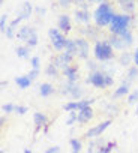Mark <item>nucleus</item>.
Masks as SVG:
<instances>
[{"instance_id":"obj_31","label":"nucleus","mask_w":138,"mask_h":153,"mask_svg":"<svg viewBox=\"0 0 138 153\" xmlns=\"http://www.w3.org/2000/svg\"><path fill=\"white\" fill-rule=\"evenodd\" d=\"M26 45H27L29 48H33V47L38 45V33H36V32H35V33L26 41Z\"/></svg>"},{"instance_id":"obj_35","label":"nucleus","mask_w":138,"mask_h":153,"mask_svg":"<svg viewBox=\"0 0 138 153\" xmlns=\"http://www.w3.org/2000/svg\"><path fill=\"white\" fill-rule=\"evenodd\" d=\"M39 63H41V60H39V57H38V56L30 57V65H32V69H39Z\"/></svg>"},{"instance_id":"obj_5","label":"nucleus","mask_w":138,"mask_h":153,"mask_svg":"<svg viewBox=\"0 0 138 153\" xmlns=\"http://www.w3.org/2000/svg\"><path fill=\"white\" fill-rule=\"evenodd\" d=\"M74 59H75V56H72V54H69L68 51H65V53H60V54H57L54 59H53V62L51 63H54L59 69H65V68H68L69 65H72V62H74Z\"/></svg>"},{"instance_id":"obj_30","label":"nucleus","mask_w":138,"mask_h":153,"mask_svg":"<svg viewBox=\"0 0 138 153\" xmlns=\"http://www.w3.org/2000/svg\"><path fill=\"white\" fill-rule=\"evenodd\" d=\"M69 143H71V147H72V153H80L81 152V141L80 140L72 138Z\"/></svg>"},{"instance_id":"obj_29","label":"nucleus","mask_w":138,"mask_h":153,"mask_svg":"<svg viewBox=\"0 0 138 153\" xmlns=\"http://www.w3.org/2000/svg\"><path fill=\"white\" fill-rule=\"evenodd\" d=\"M114 147H116V143L113 141V143H108L107 146H99V149H98L96 153H111V150Z\"/></svg>"},{"instance_id":"obj_44","label":"nucleus","mask_w":138,"mask_h":153,"mask_svg":"<svg viewBox=\"0 0 138 153\" xmlns=\"http://www.w3.org/2000/svg\"><path fill=\"white\" fill-rule=\"evenodd\" d=\"M104 2H105V0H89V3H98V5H101Z\"/></svg>"},{"instance_id":"obj_46","label":"nucleus","mask_w":138,"mask_h":153,"mask_svg":"<svg viewBox=\"0 0 138 153\" xmlns=\"http://www.w3.org/2000/svg\"><path fill=\"white\" fill-rule=\"evenodd\" d=\"M0 125H2V126L5 125V119H3V117H0Z\"/></svg>"},{"instance_id":"obj_47","label":"nucleus","mask_w":138,"mask_h":153,"mask_svg":"<svg viewBox=\"0 0 138 153\" xmlns=\"http://www.w3.org/2000/svg\"><path fill=\"white\" fill-rule=\"evenodd\" d=\"M6 84H8L6 81H2V83H0V86H2V87H6Z\"/></svg>"},{"instance_id":"obj_17","label":"nucleus","mask_w":138,"mask_h":153,"mask_svg":"<svg viewBox=\"0 0 138 153\" xmlns=\"http://www.w3.org/2000/svg\"><path fill=\"white\" fill-rule=\"evenodd\" d=\"M36 30L33 29V27H27V26H24V27H21L20 30H18V33H17V38L20 39V41H23V42H26L33 33H35Z\"/></svg>"},{"instance_id":"obj_48","label":"nucleus","mask_w":138,"mask_h":153,"mask_svg":"<svg viewBox=\"0 0 138 153\" xmlns=\"http://www.w3.org/2000/svg\"><path fill=\"white\" fill-rule=\"evenodd\" d=\"M24 153H33V152H32L30 149H26V150H24Z\"/></svg>"},{"instance_id":"obj_40","label":"nucleus","mask_w":138,"mask_h":153,"mask_svg":"<svg viewBox=\"0 0 138 153\" xmlns=\"http://www.w3.org/2000/svg\"><path fill=\"white\" fill-rule=\"evenodd\" d=\"M87 68H90V69H92V72L99 71V69L96 68V63H95V62H92V60H89V62H87Z\"/></svg>"},{"instance_id":"obj_7","label":"nucleus","mask_w":138,"mask_h":153,"mask_svg":"<svg viewBox=\"0 0 138 153\" xmlns=\"http://www.w3.org/2000/svg\"><path fill=\"white\" fill-rule=\"evenodd\" d=\"M95 102V99H81V101H71V102H68L63 105V110L68 111V113H71V111H80L83 108H87L90 107L92 104Z\"/></svg>"},{"instance_id":"obj_1","label":"nucleus","mask_w":138,"mask_h":153,"mask_svg":"<svg viewBox=\"0 0 138 153\" xmlns=\"http://www.w3.org/2000/svg\"><path fill=\"white\" fill-rule=\"evenodd\" d=\"M114 15H116V14H114L111 5L107 3V2H104V3H101V5L96 8V11L93 12V20H95V24H96L98 27H105V26H110V24H111Z\"/></svg>"},{"instance_id":"obj_8","label":"nucleus","mask_w":138,"mask_h":153,"mask_svg":"<svg viewBox=\"0 0 138 153\" xmlns=\"http://www.w3.org/2000/svg\"><path fill=\"white\" fill-rule=\"evenodd\" d=\"M111 125V120H105V122H102V123H99V125H96V126H93V128H90L86 134H84V137L87 138V140H92V138H98V137H101V134L108 128Z\"/></svg>"},{"instance_id":"obj_36","label":"nucleus","mask_w":138,"mask_h":153,"mask_svg":"<svg viewBox=\"0 0 138 153\" xmlns=\"http://www.w3.org/2000/svg\"><path fill=\"white\" fill-rule=\"evenodd\" d=\"M27 111H29V110H27L26 105H15V113H17V114L23 116V114H26Z\"/></svg>"},{"instance_id":"obj_4","label":"nucleus","mask_w":138,"mask_h":153,"mask_svg":"<svg viewBox=\"0 0 138 153\" xmlns=\"http://www.w3.org/2000/svg\"><path fill=\"white\" fill-rule=\"evenodd\" d=\"M48 36H50V42L51 45L57 50V51H63L68 45V38L65 36L63 32H60L59 29H50L48 30Z\"/></svg>"},{"instance_id":"obj_2","label":"nucleus","mask_w":138,"mask_h":153,"mask_svg":"<svg viewBox=\"0 0 138 153\" xmlns=\"http://www.w3.org/2000/svg\"><path fill=\"white\" fill-rule=\"evenodd\" d=\"M93 56L98 62H108L114 57V48L108 41H96Z\"/></svg>"},{"instance_id":"obj_38","label":"nucleus","mask_w":138,"mask_h":153,"mask_svg":"<svg viewBox=\"0 0 138 153\" xmlns=\"http://www.w3.org/2000/svg\"><path fill=\"white\" fill-rule=\"evenodd\" d=\"M105 83H107V87H111L113 83H114V78H113L110 74H105Z\"/></svg>"},{"instance_id":"obj_42","label":"nucleus","mask_w":138,"mask_h":153,"mask_svg":"<svg viewBox=\"0 0 138 153\" xmlns=\"http://www.w3.org/2000/svg\"><path fill=\"white\" fill-rule=\"evenodd\" d=\"M134 63H135V66H138V48L134 51Z\"/></svg>"},{"instance_id":"obj_50","label":"nucleus","mask_w":138,"mask_h":153,"mask_svg":"<svg viewBox=\"0 0 138 153\" xmlns=\"http://www.w3.org/2000/svg\"><path fill=\"white\" fill-rule=\"evenodd\" d=\"M137 114H138V107H137Z\"/></svg>"},{"instance_id":"obj_21","label":"nucleus","mask_w":138,"mask_h":153,"mask_svg":"<svg viewBox=\"0 0 138 153\" xmlns=\"http://www.w3.org/2000/svg\"><path fill=\"white\" fill-rule=\"evenodd\" d=\"M32 11H33V6H32V3H29V2H24L23 3V6H21V9H20V17L23 18V20H27V18H30V15H32Z\"/></svg>"},{"instance_id":"obj_3","label":"nucleus","mask_w":138,"mask_h":153,"mask_svg":"<svg viewBox=\"0 0 138 153\" xmlns=\"http://www.w3.org/2000/svg\"><path fill=\"white\" fill-rule=\"evenodd\" d=\"M129 24H131L129 14H116L110 24V32L113 35H122L126 30H129Z\"/></svg>"},{"instance_id":"obj_10","label":"nucleus","mask_w":138,"mask_h":153,"mask_svg":"<svg viewBox=\"0 0 138 153\" xmlns=\"http://www.w3.org/2000/svg\"><path fill=\"white\" fill-rule=\"evenodd\" d=\"M74 41H75V45H77V57L87 60L89 59V41L84 39V38H78V39H74Z\"/></svg>"},{"instance_id":"obj_43","label":"nucleus","mask_w":138,"mask_h":153,"mask_svg":"<svg viewBox=\"0 0 138 153\" xmlns=\"http://www.w3.org/2000/svg\"><path fill=\"white\" fill-rule=\"evenodd\" d=\"M132 2H135V0H119V5L122 6V5H126V3H132Z\"/></svg>"},{"instance_id":"obj_19","label":"nucleus","mask_w":138,"mask_h":153,"mask_svg":"<svg viewBox=\"0 0 138 153\" xmlns=\"http://www.w3.org/2000/svg\"><path fill=\"white\" fill-rule=\"evenodd\" d=\"M15 84L24 90V89H29L30 84H32V80L29 78V75H20V76H15Z\"/></svg>"},{"instance_id":"obj_23","label":"nucleus","mask_w":138,"mask_h":153,"mask_svg":"<svg viewBox=\"0 0 138 153\" xmlns=\"http://www.w3.org/2000/svg\"><path fill=\"white\" fill-rule=\"evenodd\" d=\"M132 62H134V54H131V53H128V51L122 53L120 57H119V63H120L122 66H129Z\"/></svg>"},{"instance_id":"obj_41","label":"nucleus","mask_w":138,"mask_h":153,"mask_svg":"<svg viewBox=\"0 0 138 153\" xmlns=\"http://www.w3.org/2000/svg\"><path fill=\"white\" fill-rule=\"evenodd\" d=\"M72 2H74V0H59V3H60L62 6H66V8H68V6H71Z\"/></svg>"},{"instance_id":"obj_11","label":"nucleus","mask_w":138,"mask_h":153,"mask_svg":"<svg viewBox=\"0 0 138 153\" xmlns=\"http://www.w3.org/2000/svg\"><path fill=\"white\" fill-rule=\"evenodd\" d=\"M57 29H59L60 32H63L65 35L72 30V24H71V18H69V15L62 14V15L59 17V20H57Z\"/></svg>"},{"instance_id":"obj_13","label":"nucleus","mask_w":138,"mask_h":153,"mask_svg":"<svg viewBox=\"0 0 138 153\" xmlns=\"http://www.w3.org/2000/svg\"><path fill=\"white\" fill-rule=\"evenodd\" d=\"M33 122H35V125H36V131H39V129H42V128H45V126H48V123H50V119H48V116L47 114H44V113H35L33 114Z\"/></svg>"},{"instance_id":"obj_27","label":"nucleus","mask_w":138,"mask_h":153,"mask_svg":"<svg viewBox=\"0 0 138 153\" xmlns=\"http://www.w3.org/2000/svg\"><path fill=\"white\" fill-rule=\"evenodd\" d=\"M65 51H68L69 54H72V56H77V45H75V41L74 39H69L68 41V45H66Z\"/></svg>"},{"instance_id":"obj_6","label":"nucleus","mask_w":138,"mask_h":153,"mask_svg":"<svg viewBox=\"0 0 138 153\" xmlns=\"http://www.w3.org/2000/svg\"><path fill=\"white\" fill-rule=\"evenodd\" d=\"M87 84H92L98 89H107V83H105V74L102 71H96V72H92L89 75V78L86 80Z\"/></svg>"},{"instance_id":"obj_33","label":"nucleus","mask_w":138,"mask_h":153,"mask_svg":"<svg viewBox=\"0 0 138 153\" xmlns=\"http://www.w3.org/2000/svg\"><path fill=\"white\" fill-rule=\"evenodd\" d=\"M135 102H138V90H134V92H131V93L128 95V104L132 105V104H135Z\"/></svg>"},{"instance_id":"obj_34","label":"nucleus","mask_w":138,"mask_h":153,"mask_svg":"<svg viewBox=\"0 0 138 153\" xmlns=\"http://www.w3.org/2000/svg\"><path fill=\"white\" fill-rule=\"evenodd\" d=\"M2 111L6 113V114H9V113H15V105H14V104H5V105L2 107Z\"/></svg>"},{"instance_id":"obj_24","label":"nucleus","mask_w":138,"mask_h":153,"mask_svg":"<svg viewBox=\"0 0 138 153\" xmlns=\"http://www.w3.org/2000/svg\"><path fill=\"white\" fill-rule=\"evenodd\" d=\"M15 53L20 59H29L30 57V48L27 45H20L15 48Z\"/></svg>"},{"instance_id":"obj_37","label":"nucleus","mask_w":138,"mask_h":153,"mask_svg":"<svg viewBox=\"0 0 138 153\" xmlns=\"http://www.w3.org/2000/svg\"><path fill=\"white\" fill-rule=\"evenodd\" d=\"M38 76H39V69H32V71L29 72V78H30L32 81H35Z\"/></svg>"},{"instance_id":"obj_14","label":"nucleus","mask_w":138,"mask_h":153,"mask_svg":"<svg viewBox=\"0 0 138 153\" xmlns=\"http://www.w3.org/2000/svg\"><path fill=\"white\" fill-rule=\"evenodd\" d=\"M108 42L113 45L114 50H122V51H125V50L128 48V45L125 44V41H123V38H122L120 35H113V33H111Z\"/></svg>"},{"instance_id":"obj_16","label":"nucleus","mask_w":138,"mask_h":153,"mask_svg":"<svg viewBox=\"0 0 138 153\" xmlns=\"http://www.w3.org/2000/svg\"><path fill=\"white\" fill-rule=\"evenodd\" d=\"M93 119V110L90 107L83 108L78 111V123H87Z\"/></svg>"},{"instance_id":"obj_15","label":"nucleus","mask_w":138,"mask_h":153,"mask_svg":"<svg viewBox=\"0 0 138 153\" xmlns=\"http://www.w3.org/2000/svg\"><path fill=\"white\" fill-rule=\"evenodd\" d=\"M74 18H75V21L77 23H89L90 21V12H89V9H77L75 12H74Z\"/></svg>"},{"instance_id":"obj_9","label":"nucleus","mask_w":138,"mask_h":153,"mask_svg":"<svg viewBox=\"0 0 138 153\" xmlns=\"http://www.w3.org/2000/svg\"><path fill=\"white\" fill-rule=\"evenodd\" d=\"M62 93H63V95H69V96L74 98V99H78V98L83 95V90H81V87H80L77 83L66 81V84H65Z\"/></svg>"},{"instance_id":"obj_28","label":"nucleus","mask_w":138,"mask_h":153,"mask_svg":"<svg viewBox=\"0 0 138 153\" xmlns=\"http://www.w3.org/2000/svg\"><path fill=\"white\" fill-rule=\"evenodd\" d=\"M120 36L123 38V41H125V44H126L128 47H131V45L134 44V36H132L131 30H126V32H125V33H122Z\"/></svg>"},{"instance_id":"obj_25","label":"nucleus","mask_w":138,"mask_h":153,"mask_svg":"<svg viewBox=\"0 0 138 153\" xmlns=\"http://www.w3.org/2000/svg\"><path fill=\"white\" fill-rule=\"evenodd\" d=\"M138 76V66H131L128 69V75H126V83L131 84L135 78Z\"/></svg>"},{"instance_id":"obj_22","label":"nucleus","mask_w":138,"mask_h":153,"mask_svg":"<svg viewBox=\"0 0 138 153\" xmlns=\"http://www.w3.org/2000/svg\"><path fill=\"white\" fill-rule=\"evenodd\" d=\"M126 95H129V84H128L126 81H123V83L119 86V89H116L113 98L117 99V98H122V96H126Z\"/></svg>"},{"instance_id":"obj_45","label":"nucleus","mask_w":138,"mask_h":153,"mask_svg":"<svg viewBox=\"0 0 138 153\" xmlns=\"http://www.w3.org/2000/svg\"><path fill=\"white\" fill-rule=\"evenodd\" d=\"M36 12H39L41 15H44V14H45V9H42V8H38V9H36Z\"/></svg>"},{"instance_id":"obj_32","label":"nucleus","mask_w":138,"mask_h":153,"mask_svg":"<svg viewBox=\"0 0 138 153\" xmlns=\"http://www.w3.org/2000/svg\"><path fill=\"white\" fill-rule=\"evenodd\" d=\"M6 23H8V15H6V14L0 15V32H2V33H5L6 29H8Z\"/></svg>"},{"instance_id":"obj_12","label":"nucleus","mask_w":138,"mask_h":153,"mask_svg":"<svg viewBox=\"0 0 138 153\" xmlns=\"http://www.w3.org/2000/svg\"><path fill=\"white\" fill-rule=\"evenodd\" d=\"M62 72L66 76V81H71V83H77L78 81V66L77 65H69Z\"/></svg>"},{"instance_id":"obj_39","label":"nucleus","mask_w":138,"mask_h":153,"mask_svg":"<svg viewBox=\"0 0 138 153\" xmlns=\"http://www.w3.org/2000/svg\"><path fill=\"white\" fill-rule=\"evenodd\" d=\"M45 153H60V147L59 146H54V147H50L45 150Z\"/></svg>"},{"instance_id":"obj_49","label":"nucleus","mask_w":138,"mask_h":153,"mask_svg":"<svg viewBox=\"0 0 138 153\" xmlns=\"http://www.w3.org/2000/svg\"><path fill=\"white\" fill-rule=\"evenodd\" d=\"M0 153H5V150H3V149H2V150H0Z\"/></svg>"},{"instance_id":"obj_20","label":"nucleus","mask_w":138,"mask_h":153,"mask_svg":"<svg viewBox=\"0 0 138 153\" xmlns=\"http://www.w3.org/2000/svg\"><path fill=\"white\" fill-rule=\"evenodd\" d=\"M53 93H54L53 84H50V83H42V84L39 86V95H41L42 98H48V96H51Z\"/></svg>"},{"instance_id":"obj_26","label":"nucleus","mask_w":138,"mask_h":153,"mask_svg":"<svg viewBox=\"0 0 138 153\" xmlns=\"http://www.w3.org/2000/svg\"><path fill=\"white\" fill-rule=\"evenodd\" d=\"M59 68L54 65V63H50L48 66H47V69H45V74L48 75V76H53V78H57L59 76Z\"/></svg>"},{"instance_id":"obj_18","label":"nucleus","mask_w":138,"mask_h":153,"mask_svg":"<svg viewBox=\"0 0 138 153\" xmlns=\"http://www.w3.org/2000/svg\"><path fill=\"white\" fill-rule=\"evenodd\" d=\"M23 21V18L18 15L14 21H11V24L8 26V29H6V32H5V35H6V38H9V39H12L14 36H15V29L18 27V24Z\"/></svg>"}]
</instances>
